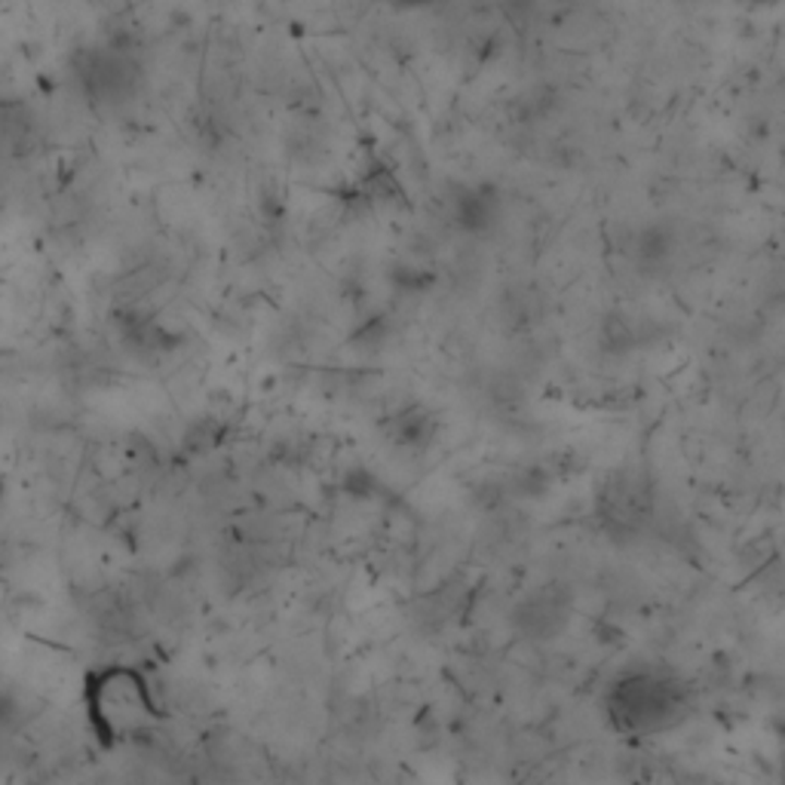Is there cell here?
Masks as SVG:
<instances>
[{
	"label": "cell",
	"mask_w": 785,
	"mask_h": 785,
	"mask_svg": "<svg viewBox=\"0 0 785 785\" xmlns=\"http://www.w3.org/2000/svg\"><path fill=\"white\" fill-rule=\"evenodd\" d=\"M605 712L623 734H656L687 715V687L666 672H626L607 690Z\"/></svg>",
	"instance_id": "1"
}]
</instances>
